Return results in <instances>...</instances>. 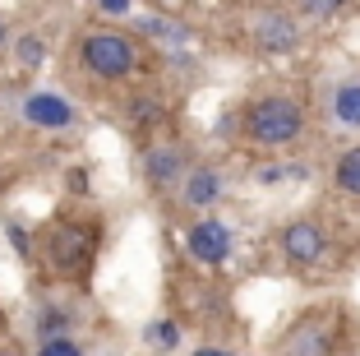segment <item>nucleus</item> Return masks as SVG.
<instances>
[{
  "label": "nucleus",
  "instance_id": "1",
  "mask_svg": "<svg viewBox=\"0 0 360 356\" xmlns=\"http://www.w3.org/2000/svg\"><path fill=\"white\" fill-rule=\"evenodd\" d=\"M79 61H84L88 74H97V79H106V84H116V79H125L129 70H134V42H129L125 32L116 28H93L84 32V42H79Z\"/></svg>",
  "mask_w": 360,
  "mask_h": 356
},
{
  "label": "nucleus",
  "instance_id": "2",
  "mask_svg": "<svg viewBox=\"0 0 360 356\" xmlns=\"http://www.w3.org/2000/svg\"><path fill=\"white\" fill-rule=\"evenodd\" d=\"M245 125H250V139H255V144L282 148L300 135L305 111H300V102H291V97H259V102H250V111H245Z\"/></svg>",
  "mask_w": 360,
  "mask_h": 356
},
{
  "label": "nucleus",
  "instance_id": "3",
  "mask_svg": "<svg viewBox=\"0 0 360 356\" xmlns=\"http://www.w3.org/2000/svg\"><path fill=\"white\" fill-rule=\"evenodd\" d=\"M250 37H255L259 51L268 56H286L300 47V23L291 19L286 10H255V19H250Z\"/></svg>",
  "mask_w": 360,
  "mask_h": 356
},
{
  "label": "nucleus",
  "instance_id": "4",
  "mask_svg": "<svg viewBox=\"0 0 360 356\" xmlns=\"http://www.w3.org/2000/svg\"><path fill=\"white\" fill-rule=\"evenodd\" d=\"M282 250H286V259L291 264H319L323 259V250H328V236H323V227H319L314 218H300V222H291V227L282 231Z\"/></svg>",
  "mask_w": 360,
  "mask_h": 356
},
{
  "label": "nucleus",
  "instance_id": "5",
  "mask_svg": "<svg viewBox=\"0 0 360 356\" xmlns=\"http://www.w3.org/2000/svg\"><path fill=\"white\" fill-rule=\"evenodd\" d=\"M185 245H190V254H194L199 264H222L226 254H231V231H226L222 222L203 218V222H194V227H190Z\"/></svg>",
  "mask_w": 360,
  "mask_h": 356
},
{
  "label": "nucleus",
  "instance_id": "6",
  "mask_svg": "<svg viewBox=\"0 0 360 356\" xmlns=\"http://www.w3.org/2000/svg\"><path fill=\"white\" fill-rule=\"evenodd\" d=\"M23 121L42 125V130H70L75 125V106L60 93H32V97H23Z\"/></svg>",
  "mask_w": 360,
  "mask_h": 356
},
{
  "label": "nucleus",
  "instance_id": "7",
  "mask_svg": "<svg viewBox=\"0 0 360 356\" xmlns=\"http://www.w3.org/2000/svg\"><path fill=\"white\" fill-rule=\"evenodd\" d=\"M180 162H185V153H180L176 144H158V148H148V153H143V180H148L153 190L176 185Z\"/></svg>",
  "mask_w": 360,
  "mask_h": 356
},
{
  "label": "nucleus",
  "instance_id": "8",
  "mask_svg": "<svg viewBox=\"0 0 360 356\" xmlns=\"http://www.w3.org/2000/svg\"><path fill=\"white\" fill-rule=\"evenodd\" d=\"M88 259V236L79 227H70V222H65V227H56L51 231V264L60 273H75V264H84Z\"/></svg>",
  "mask_w": 360,
  "mask_h": 356
},
{
  "label": "nucleus",
  "instance_id": "9",
  "mask_svg": "<svg viewBox=\"0 0 360 356\" xmlns=\"http://www.w3.org/2000/svg\"><path fill=\"white\" fill-rule=\"evenodd\" d=\"M217 200H222V176L212 167H194L185 176V204L190 209H212Z\"/></svg>",
  "mask_w": 360,
  "mask_h": 356
},
{
  "label": "nucleus",
  "instance_id": "10",
  "mask_svg": "<svg viewBox=\"0 0 360 356\" xmlns=\"http://www.w3.org/2000/svg\"><path fill=\"white\" fill-rule=\"evenodd\" d=\"M333 116L342 125L360 130V79H347V84L333 88Z\"/></svg>",
  "mask_w": 360,
  "mask_h": 356
},
{
  "label": "nucleus",
  "instance_id": "11",
  "mask_svg": "<svg viewBox=\"0 0 360 356\" xmlns=\"http://www.w3.org/2000/svg\"><path fill=\"white\" fill-rule=\"evenodd\" d=\"M333 185L360 200V148H347V153L338 157V167H333Z\"/></svg>",
  "mask_w": 360,
  "mask_h": 356
},
{
  "label": "nucleus",
  "instance_id": "12",
  "mask_svg": "<svg viewBox=\"0 0 360 356\" xmlns=\"http://www.w3.org/2000/svg\"><path fill=\"white\" fill-rule=\"evenodd\" d=\"M14 56H19L23 70H37V65L46 61V42L37 32H23V37H14Z\"/></svg>",
  "mask_w": 360,
  "mask_h": 356
},
{
  "label": "nucleus",
  "instance_id": "13",
  "mask_svg": "<svg viewBox=\"0 0 360 356\" xmlns=\"http://www.w3.org/2000/svg\"><path fill=\"white\" fill-rule=\"evenodd\" d=\"M143 343H148V347H167V352H176V347H180V329L171 324V319H158V324L143 329Z\"/></svg>",
  "mask_w": 360,
  "mask_h": 356
},
{
  "label": "nucleus",
  "instance_id": "14",
  "mask_svg": "<svg viewBox=\"0 0 360 356\" xmlns=\"http://www.w3.org/2000/svg\"><path fill=\"white\" fill-rule=\"evenodd\" d=\"M37 352H42V356H79V352H84V347H79V343H75V338H60V333H46V338H42V343H37Z\"/></svg>",
  "mask_w": 360,
  "mask_h": 356
},
{
  "label": "nucleus",
  "instance_id": "15",
  "mask_svg": "<svg viewBox=\"0 0 360 356\" xmlns=\"http://www.w3.org/2000/svg\"><path fill=\"white\" fill-rule=\"evenodd\" d=\"M342 5H347V0H296V10L309 14V19H333Z\"/></svg>",
  "mask_w": 360,
  "mask_h": 356
},
{
  "label": "nucleus",
  "instance_id": "16",
  "mask_svg": "<svg viewBox=\"0 0 360 356\" xmlns=\"http://www.w3.org/2000/svg\"><path fill=\"white\" fill-rule=\"evenodd\" d=\"M300 333H309V329H300ZM286 352H328V338H323V329H314V338H286Z\"/></svg>",
  "mask_w": 360,
  "mask_h": 356
},
{
  "label": "nucleus",
  "instance_id": "17",
  "mask_svg": "<svg viewBox=\"0 0 360 356\" xmlns=\"http://www.w3.org/2000/svg\"><path fill=\"white\" fill-rule=\"evenodd\" d=\"M139 28H143V32H158L162 42H180V37H185V28H176V23H167V19H143Z\"/></svg>",
  "mask_w": 360,
  "mask_h": 356
},
{
  "label": "nucleus",
  "instance_id": "18",
  "mask_svg": "<svg viewBox=\"0 0 360 356\" xmlns=\"http://www.w3.org/2000/svg\"><path fill=\"white\" fill-rule=\"evenodd\" d=\"M65 329H70V319H65V314L60 310H42V314H37V333H65Z\"/></svg>",
  "mask_w": 360,
  "mask_h": 356
},
{
  "label": "nucleus",
  "instance_id": "19",
  "mask_svg": "<svg viewBox=\"0 0 360 356\" xmlns=\"http://www.w3.org/2000/svg\"><path fill=\"white\" fill-rule=\"evenodd\" d=\"M97 5H102L106 14H129V5H134V0H97Z\"/></svg>",
  "mask_w": 360,
  "mask_h": 356
},
{
  "label": "nucleus",
  "instance_id": "20",
  "mask_svg": "<svg viewBox=\"0 0 360 356\" xmlns=\"http://www.w3.org/2000/svg\"><path fill=\"white\" fill-rule=\"evenodd\" d=\"M10 42V23H5V14H0V47Z\"/></svg>",
  "mask_w": 360,
  "mask_h": 356
},
{
  "label": "nucleus",
  "instance_id": "21",
  "mask_svg": "<svg viewBox=\"0 0 360 356\" xmlns=\"http://www.w3.org/2000/svg\"><path fill=\"white\" fill-rule=\"evenodd\" d=\"M162 5H180V0H162Z\"/></svg>",
  "mask_w": 360,
  "mask_h": 356
}]
</instances>
